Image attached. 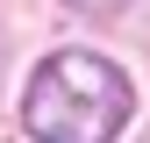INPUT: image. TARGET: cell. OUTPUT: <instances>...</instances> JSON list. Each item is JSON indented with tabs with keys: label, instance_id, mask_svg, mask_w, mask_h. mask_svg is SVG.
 <instances>
[{
	"label": "cell",
	"instance_id": "obj_1",
	"mask_svg": "<svg viewBox=\"0 0 150 143\" xmlns=\"http://www.w3.org/2000/svg\"><path fill=\"white\" fill-rule=\"evenodd\" d=\"M136 115V86L93 50H57L22 93V129L43 143H107Z\"/></svg>",
	"mask_w": 150,
	"mask_h": 143
},
{
	"label": "cell",
	"instance_id": "obj_2",
	"mask_svg": "<svg viewBox=\"0 0 150 143\" xmlns=\"http://www.w3.org/2000/svg\"><path fill=\"white\" fill-rule=\"evenodd\" d=\"M71 7H86V14H122L129 0H71Z\"/></svg>",
	"mask_w": 150,
	"mask_h": 143
}]
</instances>
